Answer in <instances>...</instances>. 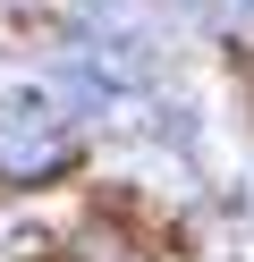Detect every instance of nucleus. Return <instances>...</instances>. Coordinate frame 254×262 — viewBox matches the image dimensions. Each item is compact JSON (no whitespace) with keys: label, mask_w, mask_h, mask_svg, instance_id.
<instances>
[{"label":"nucleus","mask_w":254,"mask_h":262,"mask_svg":"<svg viewBox=\"0 0 254 262\" xmlns=\"http://www.w3.org/2000/svg\"><path fill=\"white\" fill-rule=\"evenodd\" d=\"M76 169V136H68L51 93H9L0 102V186H60Z\"/></svg>","instance_id":"nucleus-1"}]
</instances>
